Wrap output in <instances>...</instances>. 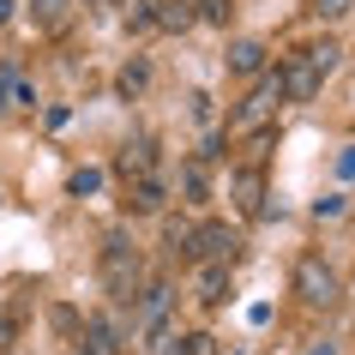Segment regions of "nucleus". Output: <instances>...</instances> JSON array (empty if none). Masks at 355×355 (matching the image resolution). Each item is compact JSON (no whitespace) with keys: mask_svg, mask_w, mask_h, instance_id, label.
Instances as JSON below:
<instances>
[{"mask_svg":"<svg viewBox=\"0 0 355 355\" xmlns=\"http://www.w3.org/2000/svg\"><path fill=\"white\" fill-rule=\"evenodd\" d=\"M103 283H109V295L121 301V307H132L139 289H145V259H139V247H132L127 235H109V241H103Z\"/></svg>","mask_w":355,"mask_h":355,"instance_id":"obj_1","label":"nucleus"},{"mask_svg":"<svg viewBox=\"0 0 355 355\" xmlns=\"http://www.w3.org/2000/svg\"><path fill=\"white\" fill-rule=\"evenodd\" d=\"M277 109H283V85H277V73H259L253 96H247L241 109L229 114V139H259V132L277 121Z\"/></svg>","mask_w":355,"mask_h":355,"instance_id":"obj_2","label":"nucleus"},{"mask_svg":"<svg viewBox=\"0 0 355 355\" xmlns=\"http://www.w3.org/2000/svg\"><path fill=\"white\" fill-rule=\"evenodd\" d=\"M181 253H187L193 265H211V259L235 265V259H241V235H235L229 223H199V229L187 235V247H181Z\"/></svg>","mask_w":355,"mask_h":355,"instance_id":"obj_3","label":"nucleus"},{"mask_svg":"<svg viewBox=\"0 0 355 355\" xmlns=\"http://www.w3.org/2000/svg\"><path fill=\"white\" fill-rule=\"evenodd\" d=\"M295 295L307 301V307H331L337 301V271L319 259V253H307V259L295 265Z\"/></svg>","mask_w":355,"mask_h":355,"instance_id":"obj_4","label":"nucleus"},{"mask_svg":"<svg viewBox=\"0 0 355 355\" xmlns=\"http://www.w3.org/2000/svg\"><path fill=\"white\" fill-rule=\"evenodd\" d=\"M277 85H283V103H313L319 96V85H325V78L313 73V67H307V60H301V49L289 60H283L277 67Z\"/></svg>","mask_w":355,"mask_h":355,"instance_id":"obj_5","label":"nucleus"},{"mask_svg":"<svg viewBox=\"0 0 355 355\" xmlns=\"http://www.w3.org/2000/svg\"><path fill=\"white\" fill-rule=\"evenodd\" d=\"M121 205L132 211V217H157V211L168 205V187L157 181V175H145V181H127V199Z\"/></svg>","mask_w":355,"mask_h":355,"instance_id":"obj_6","label":"nucleus"},{"mask_svg":"<svg viewBox=\"0 0 355 355\" xmlns=\"http://www.w3.org/2000/svg\"><path fill=\"white\" fill-rule=\"evenodd\" d=\"M229 193H235V211H241V217H259L265 211V175L259 168H235Z\"/></svg>","mask_w":355,"mask_h":355,"instance_id":"obj_7","label":"nucleus"},{"mask_svg":"<svg viewBox=\"0 0 355 355\" xmlns=\"http://www.w3.org/2000/svg\"><path fill=\"white\" fill-rule=\"evenodd\" d=\"M265 55H271V49H265L259 37H235L229 42V73H241V78L265 73Z\"/></svg>","mask_w":355,"mask_h":355,"instance_id":"obj_8","label":"nucleus"},{"mask_svg":"<svg viewBox=\"0 0 355 355\" xmlns=\"http://www.w3.org/2000/svg\"><path fill=\"white\" fill-rule=\"evenodd\" d=\"M114 168H121V181H145L150 168H157V139H132Z\"/></svg>","mask_w":355,"mask_h":355,"instance_id":"obj_9","label":"nucleus"},{"mask_svg":"<svg viewBox=\"0 0 355 355\" xmlns=\"http://www.w3.org/2000/svg\"><path fill=\"white\" fill-rule=\"evenodd\" d=\"M78 343H85V355H127V343H121V331H114L109 319H85Z\"/></svg>","mask_w":355,"mask_h":355,"instance_id":"obj_10","label":"nucleus"},{"mask_svg":"<svg viewBox=\"0 0 355 355\" xmlns=\"http://www.w3.org/2000/svg\"><path fill=\"white\" fill-rule=\"evenodd\" d=\"M229 271H235V265H223V259L199 265V301H205V307H223L229 301Z\"/></svg>","mask_w":355,"mask_h":355,"instance_id":"obj_11","label":"nucleus"},{"mask_svg":"<svg viewBox=\"0 0 355 355\" xmlns=\"http://www.w3.org/2000/svg\"><path fill=\"white\" fill-rule=\"evenodd\" d=\"M301 60H307V67L325 78V73H337V60H343V42H331V37H325V42H307V49H301Z\"/></svg>","mask_w":355,"mask_h":355,"instance_id":"obj_12","label":"nucleus"},{"mask_svg":"<svg viewBox=\"0 0 355 355\" xmlns=\"http://www.w3.org/2000/svg\"><path fill=\"white\" fill-rule=\"evenodd\" d=\"M31 19H37L42 31H60V24L73 19V0H31Z\"/></svg>","mask_w":355,"mask_h":355,"instance_id":"obj_13","label":"nucleus"},{"mask_svg":"<svg viewBox=\"0 0 355 355\" xmlns=\"http://www.w3.org/2000/svg\"><path fill=\"white\" fill-rule=\"evenodd\" d=\"M187 24H193L187 0H157V31H187Z\"/></svg>","mask_w":355,"mask_h":355,"instance_id":"obj_14","label":"nucleus"},{"mask_svg":"<svg viewBox=\"0 0 355 355\" xmlns=\"http://www.w3.org/2000/svg\"><path fill=\"white\" fill-rule=\"evenodd\" d=\"M145 85H150V60H127L121 78H114V91H121V96H139Z\"/></svg>","mask_w":355,"mask_h":355,"instance_id":"obj_15","label":"nucleus"},{"mask_svg":"<svg viewBox=\"0 0 355 355\" xmlns=\"http://www.w3.org/2000/svg\"><path fill=\"white\" fill-rule=\"evenodd\" d=\"M181 193H187V205H205V199H211L205 163H187V168H181Z\"/></svg>","mask_w":355,"mask_h":355,"instance_id":"obj_16","label":"nucleus"},{"mask_svg":"<svg viewBox=\"0 0 355 355\" xmlns=\"http://www.w3.org/2000/svg\"><path fill=\"white\" fill-rule=\"evenodd\" d=\"M121 6H127L132 31H150V24H157V0H121Z\"/></svg>","mask_w":355,"mask_h":355,"instance_id":"obj_17","label":"nucleus"},{"mask_svg":"<svg viewBox=\"0 0 355 355\" xmlns=\"http://www.w3.org/2000/svg\"><path fill=\"white\" fill-rule=\"evenodd\" d=\"M229 12H235V6H229V0H199V12H193V19H211V24H229Z\"/></svg>","mask_w":355,"mask_h":355,"instance_id":"obj_18","label":"nucleus"},{"mask_svg":"<svg viewBox=\"0 0 355 355\" xmlns=\"http://www.w3.org/2000/svg\"><path fill=\"white\" fill-rule=\"evenodd\" d=\"M96 187H103V168H78V175H73V193H78V199L96 193Z\"/></svg>","mask_w":355,"mask_h":355,"instance_id":"obj_19","label":"nucleus"},{"mask_svg":"<svg viewBox=\"0 0 355 355\" xmlns=\"http://www.w3.org/2000/svg\"><path fill=\"white\" fill-rule=\"evenodd\" d=\"M55 331H85V325H78L73 307H55Z\"/></svg>","mask_w":355,"mask_h":355,"instance_id":"obj_20","label":"nucleus"},{"mask_svg":"<svg viewBox=\"0 0 355 355\" xmlns=\"http://www.w3.org/2000/svg\"><path fill=\"white\" fill-rule=\"evenodd\" d=\"M337 175H343V181H355V145L337 150Z\"/></svg>","mask_w":355,"mask_h":355,"instance_id":"obj_21","label":"nucleus"},{"mask_svg":"<svg viewBox=\"0 0 355 355\" xmlns=\"http://www.w3.org/2000/svg\"><path fill=\"white\" fill-rule=\"evenodd\" d=\"M6 349H12V319L0 313V355H6Z\"/></svg>","mask_w":355,"mask_h":355,"instance_id":"obj_22","label":"nucleus"},{"mask_svg":"<svg viewBox=\"0 0 355 355\" xmlns=\"http://www.w3.org/2000/svg\"><path fill=\"white\" fill-rule=\"evenodd\" d=\"M307 355H337V343H307Z\"/></svg>","mask_w":355,"mask_h":355,"instance_id":"obj_23","label":"nucleus"},{"mask_svg":"<svg viewBox=\"0 0 355 355\" xmlns=\"http://www.w3.org/2000/svg\"><path fill=\"white\" fill-rule=\"evenodd\" d=\"M6 19H12V0H0V24H6Z\"/></svg>","mask_w":355,"mask_h":355,"instance_id":"obj_24","label":"nucleus"}]
</instances>
